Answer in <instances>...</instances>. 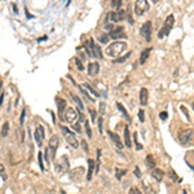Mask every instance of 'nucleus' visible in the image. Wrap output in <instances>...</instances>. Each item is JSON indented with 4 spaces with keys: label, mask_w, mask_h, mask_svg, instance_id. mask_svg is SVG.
Instances as JSON below:
<instances>
[{
    "label": "nucleus",
    "mask_w": 194,
    "mask_h": 194,
    "mask_svg": "<svg viewBox=\"0 0 194 194\" xmlns=\"http://www.w3.org/2000/svg\"><path fill=\"white\" fill-rule=\"evenodd\" d=\"M136 149L137 150H142V145L140 144V142H136Z\"/></svg>",
    "instance_id": "obj_49"
},
{
    "label": "nucleus",
    "mask_w": 194,
    "mask_h": 194,
    "mask_svg": "<svg viewBox=\"0 0 194 194\" xmlns=\"http://www.w3.org/2000/svg\"><path fill=\"white\" fill-rule=\"evenodd\" d=\"M100 163H101V150L99 149V150H97V159L95 162V172H96V175L99 174V171H100Z\"/></svg>",
    "instance_id": "obj_25"
},
{
    "label": "nucleus",
    "mask_w": 194,
    "mask_h": 194,
    "mask_svg": "<svg viewBox=\"0 0 194 194\" xmlns=\"http://www.w3.org/2000/svg\"><path fill=\"white\" fill-rule=\"evenodd\" d=\"M99 71H100V65L97 62H91L88 65V74L91 77H96L99 74Z\"/></svg>",
    "instance_id": "obj_16"
},
{
    "label": "nucleus",
    "mask_w": 194,
    "mask_h": 194,
    "mask_svg": "<svg viewBox=\"0 0 194 194\" xmlns=\"http://www.w3.org/2000/svg\"><path fill=\"white\" fill-rule=\"evenodd\" d=\"M25 115H26V109L23 107L22 113H21V126H23V122H25Z\"/></svg>",
    "instance_id": "obj_46"
},
{
    "label": "nucleus",
    "mask_w": 194,
    "mask_h": 194,
    "mask_svg": "<svg viewBox=\"0 0 194 194\" xmlns=\"http://www.w3.org/2000/svg\"><path fill=\"white\" fill-rule=\"evenodd\" d=\"M56 167H57V170L60 171V174H66V172H69V167H70L69 158L66 157V155H62V157L58 159Z\"/></svg>",
    "instance_id": "obj_6"
},
{
    "label": "nucleus",
    "mask_w": 194,
    "mask_h": 194,
    "mask_svg": "<svg viewBox=\"0 0 194 194\" xmlns=\"http://www.w3.org/2000/svg\"><path fill=\"white\" fill-rule=\"evenodd\" d=\"M174 25H175V17H174V14H170L168 17L164 20L163 26H162V29L158 32V38H159V39L164 38L166 35H168L170 32H171V30H172V27H174Z\"/></svg>",
    "instance_id": "obj_2"
},
{
    "label": "nucleus",
    "mask_w": 194,
    "mask_h": 194,
    "mask_svg": "<svg viewBox=\"0 0 194 194\" xmlns=\"http://www.w3.org/2000/svg\"><path fill=\"white\" fill-rule=\"evenodd\" d=\"M44 136H45L44 127H43V126H38L36 129H35V132H34V137H35V141L38 144V146H41V145H43Z\"/></svg>",
    "instance_id": "obj_9"
},
{
    "label": "nucleus",
    "mask_w": 194,
    "mask_h": 194,
    "mask_svg": "<svg viewBox=\"0 0 194 194\" xmlns=\"http://www.w3.org/2000/svg\"><path fill=\"white\" fill-rule=\"evenodd\" d=\"M8 133H9V123L5 122L4 124H3V128H2V136L3 137H7Z\"/></svg>",
    "instance_id": "obj_30"
},
{
    "label": "nucleus",
    "mask_w": 194,
    "mask_h": 194,
    "mask_svg": "<svg viewBox=\"0 0 194 194\" xmlns=\"http://www.w3.org/2000/svg\"><path fill=\"white\" fill-rule=\"evenodd\" d=\"M84 124H85V132H87V136H88V137H92V132H91L89 122H88V120H84Z\"/></svg>",
    "instance_id": "obj_34"
},
{
    "label": "nucleus",
    "mask_w": 194,
    "mask_h": 194,
    "mask_svg": "<svg viewBox=\"0 0 194 194\" xmlns=\"http://www.w3.org/2000/svg\"><path fill=\"white\" fill-rule=\"evenodd\" d=\"M58 144H60V138H58V136H56V135L49 138L48 149H49V152H52V159H55V157H56V152H57Z\"/></svg>",
    "instance_id": "obj_8"
},
{
    "label": "nucleus",
    "mask_w": 194,
    "mask_h": 194,
    "mask_svg": "<svg viewBox=\"0 0 194 194\" xmlns=\"http://www.w3.org/2000/svg\"><path fill=\"white\" fill-rule=\"evenodd\" d=\"M3 100H4V92L0 93V106H2V104H3Z\"/></svg>",
    "instance_id": "obj_48"
},
{
    "label": "nucleus",
    "mask_w": 194,
    "mask_h": 194,
    "mask_svg": "<svg viewBox=\"0 0 194 194\" xmlns=\"http://www.w3.org/2000/svg\"><path fill=\"white\" fill-rule=\"evenodd\" d=\"M150 8V5L148 3V0H136L135 2V13L137 16H144L145 12H148Z\"/></svg>",
    "instance_id": "obj_5"
},
{
    "label": "nucleus",
    "mask_w": 194,
    "mask_h": 194,
    "mask_svg": "<svg viewBox=\"0 0 194 194\" xmlns=\"http://www.w3.org/2000/svg\"><path fill=\"white\" fill-rule=\"evenodd\" d=\"M159 118H160L162 120H166L167 118H168V113H167V111H162L160 114H159Z\"/></svg>",
    "instance_id": "obj_44"
},
{
    "label": "nucleus",
    "mask_w": 194,
    "mask_h": 194,
    "mask_svg": "<svg viewBox=\"0 0 194 194\" xmlns=\"http://www.w3.org/2000/svg\"><path fill=\"white\" fill-rule=\"evenodd\" d=\"M109 39H110V38L107 36L106 34H102V35H100V36H99V40H100L101 43H104V44H106V43L109 41Z\"/></svg>",
    "instance_id": "obj_36"
},
{
    "label": "nucleus",
    "mask_w": 194,
    "mask_h": 194,
    "mask_svg": "<svg viewBox=\"0 0 194 194\" xmlns=\"http://www.w3.org/2000/svg\"><path fill=\"white\" fill-rule=\"evenodd\" d=\"M0 177H3L4 180L7 179V176H5V167L2 163H0Z\"/></svg>",
    "instance_id": "obj_38"
},
{
    "label": "nucleus",
    "mask_w": 194,
    "mask_h": 194,
    "mask_svg": "<svg viewBox=\"0 0 194 194\" xmlns=\"http://www.w3.org/2000/svg\"><path fill=\"white\" fill-rule=\"evenodd\" d=\"M168 176H170V179H171L172 181H175V182H181V177H179V176L176 175L175 170L168 168Z\"/></svg>",
    "instance_id": "obj_24"
},
{
    "label": "nucleus",
    "mask_w": 194,
    "mask_h": 194,
    "mask_svg": "<svg viewBox=\"0 0 194 194\" xmlns=\"http://www.w3.org/2000/svg\"><path fill=\"white\" fill-rule=\"evenodd\" d=\"M145 164H146V167L150 170L155 168V159H154L153 155H150V154L146 155V158H145Z\"/></svg>",
    "instance_id": "obj_20"
},
{
    "label": "nucleus",
    "mask_w": 194,
    "mask_h": 194,
    "mask_svg": "<svg viewBox=\"0 0 194 194\" xmlns=\"http://www.w3.org/2000/svg\"><path fill=\"white\" fill-rule=\"evenodd\" d=\"M180 109H181V110H182V113H184V114L186 115V118H188V120H190V122H192V118H190V115H189V111H188V110H186V107L181 105V106H180Z\"/></svg>",
    "instance_id": "obj_37"
},
{
    "label": "nucleus",
    "mask_w": 194,
    "mask_h": 194,
    "mask_svg": "<svg viewBox=\"0 0 194 194\" xmlns=\"http://www.w3.org/2000/svg\"><path fill=\"white\" fill-rule=\"evenodd\" d=\"M127 49V44L124 41H115L106 48V55L110 57H118Z\"/></svg>",
    "instance_id": "obj_1"
},
{
    "label": "nucleus",
    "mask_w": 194,
    "mask_h": 194,
    "mask_svg": "<svg viewBox=\"0 0 194 194\" xmlns=\"http://www.w3.org/2000/svg\"><path fill=\"white\" fill-rule=\"evenodd\" d=\"M75 65H77V69L79 70V71H83L84 70V66H83V62L80 61V58H75Z\"/></svg>",
    "instance_id": "obj_33"
},
{
    "label": "nucleus",
    "mask_w": 194,
    "mask_h": 194,
    "mask_svg": "<svg viewBox=\"0 0 194 194\" xmlns=\"http://www.w3.org/2000/svg\"><path fill=\"white\" fill-rule=\"evenodd\" d=\"M71 99H73V101L77 104V106H78V110L79 111H83L84 110V105H83V102L80 101V99L77 96V95H74V93H71Z\"/></svg>",
    "instance_id": "obj_22"
},
{
    "label": "nucleus",
    "mask_w": 194,
    "mask_h": 194,
    "mask_svg": "<svg viewBox=\"0 0 194 194\" xmlns=\"http://www.w3.org/2000/svg\"><path fill=\"white\" fill-rule=\"evenodd\" d=\"M56 102H57V107H58V114H60L61 119L63 120V113H65V107H66V101L61 97H56Z\"/></svg>",
    "instance_id": "obj_14"
},
{
    "label": "nucleus",
    "mask_w": 194,
    "mask_h": 194,
    "mask_svg": "<svg viewBox=\"0 0 194 194\" xmlns=\"http://www.w3.org/2000/svg\"><path fill=\"white\" fill-rule=\"evenodd\" d=\"M140 34H141V36L145 40L150 41V35H152V22L150 21H148V22H145L142 25L141 30H140Z\"/></svg>",
    "instance_id": "obj_11"
},
{
    "label": "nucleus",
    "mask_w": 194,
    "mask_h": 194,
    "mask_svg": "<svg viewBox=\"0 0 194 194\" xmlns=\"http://www.w3.org/2000/svg\"><path fill=\"white\" fill-rule=\"evenodd\" d=\"M126 34H124V27L123 26H117L115 29H113L110 31V34H109V38H111V39H120V38H124Z\"/></svg>",
    "instance_id": "obj_13"
},
{
    "label": "nucleus",
    "mask_w": 194,
    "mask_h": 194,
    "mask_svg": "<svg viewBox=\"0 0 194 194\" xmlns=\"http://www.w3.org/2000/svg\"><path fill=\"white\" fill-rule=\"evenodd\" d=\"M80 87H82V88H84L85 91H87V92H88V95L89 93H92L95 97H100V93L99 92H97V91L96 89H93L92 87H91V85L89 84H87V83H84V84H82V85H80Z\"/></svg>",
    "instance_id": "obj_21"
},
{
    "label": "nucleus",
    "mask_w": 194,
    "mask_h": 194,
    "mask_svg": "<svg viewBox=\"0 0 194 194\" xmlns=\"http://www.w3.org/2000/svg\"><path fill=\"white\" fill-rule=\"evenodd\" d=\"M97 124H99V132L102 133L104 132V118H102V115L97 119Z\"/></svg>",
    "instance_id": "obj_32"
},
{
    "label": "nucleus",
    "mask_w": 194,
    "mask_h": 194,
    "mask_svg": "<svg viewBox=\"0 0 194 194\" xmlns=\"http://www.w3.org/2000/svg\"><path fill=\"white\" fill-rule=\"evenodd\" d=\"M82 146H83V150H84V152L85 153H88V144L87 142H85V140H83V141H82Z\"/></svg>",
    "instance_id": "obj_47"
},
{
    "label": "nucleus",
    "mask_w": 194,
    "mask_h": 194,
    "mask_svg": "<svg viewBox=\"0 0 194 194\" xmlns=\"http://www.w3.org/2000/svg\"><path fill=\"white\" fill-rule=\"evenodd\" d=\"M77 118H78V111L74 109V107H67L66 111H65V114H63V120H66L67 123H73L77 120Z\"/></svg>",
    "instance_id": "obj_7"
},
{
    "label": "nucleus",
    "mask_w": 194,
    "mask_h": 194,
    "mask_svg": "<svg viewBox=\"0 0 194 194\" xmlns=\"http://www.w3.org/2000/svg\"><path fill=\"white\" fill-rule=\"evenodd\" d=\"M150 48H146V49H144L142 52H141V56H140V63H145L146 62V60H148V57H149V55H150Z\"/></svg>",
    "instance_id": "obj_23"
},
{
    "label": "nucleus",
    "mask_w": 194,
    "mask_h": 194,
    "mask_svg": "<svg viewBox=\"0 0 194 194\" xmlns=\"http://www.w3.org/2000/svg\"><path fill=\"white\" fill-rule=\"evenodd\" d=\"M61 131H62V133H63L65 138H66L67 144H69L71 148L77 149V148L79 146V141H78L77 136H75V133H74V132H71L67 127H65V126H62V127H61Z\"/></svg>",
    "instance_id": "obj_3"
},
{
    "label": "nucleus",
    "mask_w": 194,
    "mask_h": 194,
    "mask_svg": "<svg viewBox=\"0 0 194 194\" xmlns=\"http://www.w3.org/2000/svg\"><path fill=\"white\" fill-rule=\"evenodd\" d=\"M88 44H89V49H91V55H92V57H97L99 60H101V58L104 57V56H102V53H101L100 45H96L93 39H89Z\"/></svg>",
    "instance_id": "obj_10"
},
{
    "label": "nucleus",
    "mask_w": 194,
    "mask_h": 194,
    "mask_svg": "<svg viewBox=\"0 0 194 194\" xmlns=\"http://www.w3.org/2000/svg\"><path fill=\"white\" fill-rule=\"evenodd\" d=\"M2 85H3V80L0 79V91H2Z\"/></svg>",
    "instance_id": "obj_51"
},
{
    "label": "nucleus",
    "mask_w": 194,
    "mask_h": 194,
    "mask_svg": "<svg viewBox=\"0 0 194 194\" xmlns=\"http://www.w3.org/2000/svg\"><path fill=\"white\" fill-rule=\"evenodd\" d=\"M13 9H14V12H16V13H17V12H18V10H17V7H16V5H14V4H13Z\"/></svg>",
    "instance_id": "obj_50"
},
{
    "label": "nucleus",
    "mask_w": 194,
    "mask_h": 194,
    "mask_svg": "<svg viewBox=\"0 0 194 194\" xmlns=\"http://www.w3.org/2000/svg\"><path fill=\"white\" fill-rule=\"evenodd\" d=\"M73 129L75 132H78V133H82V127H80V124L78 122H74L73 123Z\"/></svg>",
    "instance_id": "obj_35"
},
{
    "label": "nucleus",
    "mask_w": 194,
    "mask_h": 194,
    "mask_svg": "<svg viewBox=\"0 0 194 194\" xmlns=\"http://www.w3.org/2000/svg\"><path fill=\"white\" fill-rule=\"evenodd\" d=\"M117 107H118V109H119V111L122 113V114L124 115V118H126V119H127L128 122H131V118H129V114L127 113V110L124 109V107H123V105L120 104V102H117Z\"/></svg>",
    "instance_id": "obj_27"
},
{
    "label": "nucleus",
    "mask_w": 194,
    "mask_h": 194,
    "mask_svg": "<svg viewBox=\"0 0 194 194\" xmlns=\"http://www.w3.org/2000/svg\"><path fill=\"white\" fill-rule=\"evenodd\" d=\"M129 56H131V52H128L126 56L119 57V58H117V60H114V63H122V62H124V61H127L128 58H129Z\"/></svg>",
    "instance_id": "obj_31"
},
{
    "label": "nucleus",
    "mask_w": 194,
    "mask_h": 194,
    "mask_svg": "<svg viewBox=\"0 0 194 194\" xmlns=\"http://www.w3.org/2000/svg\"><path fill=\"white\" fill-rule=\"evenodd\" d=\"M133 174H135V176H136V177H138V179H140V177H141V171H140V168H138V167H135Z\"/></svg>",
    "instance_id": "obj_45"
},
{
    "label": "nucleus",
    "mask_w": 194,
    "mask_h": 194,
    "mask_svg": "<svg viewBox=\"0 0 194 194\" xmlns=\"http://www.w3.org/2000/svg\"><path fill=\"white\" fill-rule=\"evenodd\" d=\"M127 174V170H122V168H117L115 170V176L117 180H122V177Z\"/></svg>",
    "instance_id": "obj_29"
},
{
    "label": "nucleus",
    "mask_w": 194,
    "mask_h": 194,
    "mask_svg": "<svg viewBox=\"0 0 194 194\" xmlns=\"http://www.w3.org/2000/svg\"><path fill=\"white\" fill-rule=\"evenodd\" d=\"M83 174H84V168L79 167V168H75V171L71 174V177H73V179H74V177H75V179H79V176L83 175Z\"/></svg>",
    "instance_id": "obj_28"
},
{
    "label": "nucleus",
    "mask_w": 194,
    "mask_h": 194,
    "mask_svg": "<svg viewBox=\"0 0 194 194\" xmlns=\"http://www.w3.org/2000/svg\"><path fill=\"white\" fill-rule=\"evenodd\" d=\"M89 115H91V119H92V122L96 123V117H97V114H96V111H95L93 109H89Z\"/></svg>",
    "instance_id": "obj_40"
},
{
    "label": "nucleus",
    "mask_w": 194,
    "mask_h": 194,
    "mask_svg": "<svg viewBox=\"0 0 194 194\" xmlns=\"http://www.w3.org/2000/svg\"><path fill=\"white\" fill-rule=\"evenodd\" d=\"M107 135H109V137L113 140V142L117 145V148L119 149V150H122V149H123V144H122V141H120V137L118 136L117 133L113 132V131H107Z\"/></svg>",
    "instance_id": "obj_15"
},
{
    "label": "nucleus",
    "mask_w": 194,
    "mask_h": 194,
    "mask_svg": "<svg viewBox=\"0 0 194 194\" xmlns=\"http://www.w3.org/2000/svg\"><path fill=\"white\" fill-rule=\"evenodd\" d=\"M128 194H142V193H141L140 189H137V188H131L129 192H128Z\"/></svg>",
    "instance_id": "obj_43"
},
{
    "label": "nucleus",
    "mask_w": 194,
    "mask_h": 194,
    "mask_svg": "<svg viewBox=\"0 0 194 194\" xmlns=\"http://www.w3.org/2000/svg\"><path fill=\"white\" fill-rule=\"evenodd\" d=\"M179 142L184 146H190L193 145V129H185V131L180 132L179 135Z\"/></svg>",
    "instance_id": "obj_4"
},
{
    "label": "nucleus",
    "mask_w": 194,
    "mask_h": 194,
    "mask_svg": "<svg viewBox=\"0 0 194 194\" xmlns=\"http://www.w3.org/2000/svg\"><path fill=\"white\" fill-rule=\"evenodd\" d=\"M95 174V160L93 159H88V172H87V181L92 180V176Z\"/></svg>",
    "instance_id": "obj_18"
},
{
    "label": "nucleus",
    "mask_w": 194,
    "mask_h": 194,
    "mask_svg": "<svg viewBox=\"0 0 194 194\" xmlns=\"http://www.w3.org/2000/svg\"><path fill=\"white\" fill-rule=\"evenodd\" d=\"M184 194H186V192H185V190H184Z\"/></svg>",
    "instance_id": "obj_53"
},
{
    "label": "nucleus",
    "mask_w": 194,
    "mask_h": 194,
    "mask_svg": "<svg viewBox=\"0 0 194 194\" xmlns=\"http://www.w3.org/2000/svg\"><path fill=\"white\" fill-rule=\"evenodd\" d=\"M105 107H106V104H105V102H101V104H100V114L101 115L105 114V111H106Z\"/></svg>",
    "instance_id": "obj_42"
},
{
    "label": "nucleus",
    "mask_w": 194,
    "mask_h": 194,
    "mask_svg": "<svg viewBox=\"0 0 194 194\" xmlns=\"http://www.w3.org/2000/svg\"><path fill=\"white\" fill-rule=\"evenodd\" d=\"M126 18V12L124 10H118V12H110L107 13V20H111L113 22H119V21H123Z\"/></svg>",
    "instance_id": "obj_12"
},
{
    "label": "nucleus",
    "mask_w": 194,
    "mask_h": 194,
    "mask_svg": "<svg viewBox=\"0 0 194 194\" xmlns=\"http://www.w3.org/2000/svg\"><path fill=\"white\" fill-rule=\"evenodd\" d=\"M138 119H140V122H141V123H144V122H145V113H144V110H142V109L138 111Z\"/></svg>",
    "instance_id": "obj_41"
},
{
    "label": "nucleus",
    "mask_w": 194,
    "mask_h": 194,
    "mask_svg": "<svg viewBox=\"0 0 194 194\" xmlns=\"http://www.w3.org/2000/svg\"><path fill=\"white\" fill-rule=\"evenodd\" d=\"M38 158H39V166H40V170L44 171V164H43V154L39 153L38 154Z\"/></svg>",
    "instance_id": "obj_39"
},
{
    "label": "nucleus",
    "mask_w": 194,
    "mask_h": 194,
    "mask_svg": "<svg viewBox=\"0 0 194 194\" xmlns=\"http://www.w3.org/2000/svg\"><path fill=\"white\" fill-rule=\"evenodd\" d=\"M152 2H153V3H158V2H159V0H152Z\"/></svg>",
    "instance_id": "obj_52"
},
{
    "label": "nucleus",
    "mask_w": 194,
    "mask_h": 194,
    "mask_svg": "<svg viewBox=\"0 0 194 194\" xmlns=\"http://www.w3.org/2000/svg\"><path fill=\"white\" fill-rule=\"evenodd\" d=\"M124 144L127 145V148H131V145H132V142H131V135H129L128 127H126V129H124Z\"/></svg>",
    "instance_id": "obj_26"
},
{
    "label": "nucleus",
    "mask_w": 194,
    "mask_h": 194,
    "mask_svg": "<svg viewBox=\"0 0 194 194\" xmlns=\"http://www.w3.org/2000/svg\"><path fill=\"white\" fill-rule=\"evenodd\" d=\"M152 176H153V179H154V180H157L158 182H160L162 180H163L164 174H163V171L159 170V168H153V171H152Z\"/></svg>",
    "instance_id": "obj_19"
},
{
    "label": "nucleus",
    "mask_w": 194,
    "mask_h": 194,
    "mask_svg": "<svg viewBox=\"0 0 194 194\" xmlns=\"http://www.w3.org/2000/svg\"><path fill=\"white\" fill-rule=\"evenodd\" d=\"M148 99H149V92L146 88H141L140 91V104L141 105H148Z\"/></svg>",
    "instance_id": "obj_17"
}]
</instances>
